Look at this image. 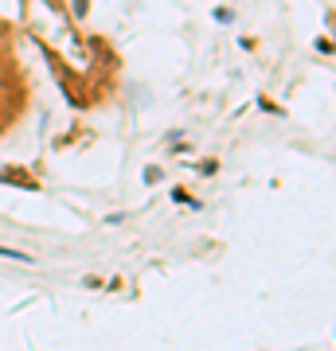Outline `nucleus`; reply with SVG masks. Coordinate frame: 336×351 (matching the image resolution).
I'll return each mask as SVG.
<instances>
[{"label": "nucleus", "instance_id": "f257e3e1", "mask_svg": "<svg viewBox=\"0 0 336 351\" xmlns=\"http://www.w3.org/2000/svg\"><path fill=\"white\" fill-rule=\"evenodd\" d=\"M0 258H16V262H32L27 254H20V250H4V246H0Z\"/></svg>", "mask_w": 336, "mask_h": 351}]
</instances>
